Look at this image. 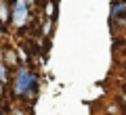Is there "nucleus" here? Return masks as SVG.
Masks as SVG:
<instances>
[{
    "label": "nucleus",
    "mask_w": 126,
    "mask_h": 115,
    "mask_svg": "<svg viewBox=\"0 0 126 115\" xmlns=\"http://www.w3.org/2000/svg\"><path fill=\"white\" fill-rule=\"evenodd\" d=\"M38 90H40V75L34 69V65H19L9 82L11 98L19 102H34Z\"/></svg>",
    "instance_id": "nucleus-1"
},
{
    "label": "nucleus",
    "mask_w": 126,
    "mask_h": 115,
    "mask_svg": "<svg viewBox=\"0 0 126 115\" xmlns=\"http://www.w3.org/2000/svg\"><path fill=\"white\" fill-rule=\"evenodd\" d=\"M30 19H32V6L25 0H13L11 2V25L17 31H23L30 25Z\"/></svg>",
    "instance_id": "nucleus-2"
},
{
    "label": "nucleus",
    "mask_w": 126,
    "mask_h": 115,
    "mask_svg": "<svg viewBox=\"0 0 126 115\" xmlns=\"http://www.w3.org/2000/svg\"><path fill=\"white\" fill-rule=\"evenodd\" d=\"M2 61H4V65L9 67V69H17V67L21 65L19 54H17V50H15L13 46H4V48H2Z\"/></svg>",
    "instance_id": "nucleus-3"
},
{
    "label": "nucleus",
    "mask_w": 126,
    "mask_h": 115,
    "mask_svg": "<svg viewBox=\"0 0 126 115\" xmlns=\"http://www.w3.org/2000/svg\"><path fill=\"white\" fill-rule=\"evenodd\" d=\"M0 23L6 27L11 23V2L9 0H0Z\"/></svg>",
    "instance_id": "nucleus-4"
},
{
    "label": "nucleus",
    "mask_w": 126,
    "mask_h": 115,
    "mask_svg": "<svg viewBox=\"0 0 126 115\" xmlns=\"http://www.w3.org/2000/svg\"><path fill=\"white\" fill-rule=\"evenodd\" d=\"M44 11H46V17L48 19H57V0H46Z\"/></svg>",
    "instance_id": "nucleus-5"
},
{
    "label": "nucleus",
    "mask_w": 126,
    "mask_h": 115,
    "mask_svg": "<svg viewBox=\"0 0 126 115\" xmlns=\"http://www.w3.org/2000/svg\"><path fill=\"white\" fill-rule=\"evenodd\" d=\"M53 27H55V19H48L46 17V21H44V25H42V38H50L53 36Z\"/></svg>",
    "instance_id": "nucleus-6"
},
{
    "label": "nucleus",
    "mask_w": 126,
    "mask_h": 115,
    "mask_svg": "<svg viewBox=\"0 0 126 115\" xmlns=\"http://www.w3.org/2000/svg\"><path fill=\"white\" fill-rule=\"evenodd\" d=\"M0 82H2V84H9L11 82V69L4 65L2 59H0Z\"/></svg>",
    "instance_id": "nucleus-7"
},
{
    "label": "nucleus",
    "mask_w": 126,
    "mask_h": 115,
    "mask_svg": "<svg viewBox=\"0 0 126 115\" xmlns=\"http://www.w3.org/2000/svg\"><path fill=\"white\" fill-rule=\"evenodd\" d=\"M6 84H2V82H0V101H4V96H6Z\"/></svg>",
    "instance_id": "nucleus-8"
},
{
    "label": "nucleus",
    "mask_w": 126,
    "mask_h": 115,
    "mask_svg": "<svg viewBox=\"0 0 126 115\" xmlns=\"http://www.w3.org/2000/svg\"><path fill=\"white\" fill-rule=\"evenodd\" d=\"M11 115H25V111L21 107H15V109H11Z\"/></svg>",
    "instance_id": "nucleus-9"
},
{
    "label": "nucleus",
    "mask_w": 126,
    "mask_h": 115,
    "mask_svg": "<svg viewBox=\"0 0 126 115\" xmlns=\"http://www.w3.org/2000/svg\"><path fill=\"white\" fill-rule=\"evenodd\" d=\"M120 102H122V107L126 109V90H124V94H122V98H120Z\"/></svg>",
    "instance_id": "nucleus-10"
},
{
    "label": "nucleus",
    "mask_w": 126,
    "mask_h": 115,
    "mask_svg": "<svg viewBox=\"0 0 126 115\" xmlns=\"http://www.w3.org/2000/svg\"><path fill=\"white\" fill-rule=\"evenodd\" d=\"M25 2H27V4H30V6H34V4H36V2H38V0H25Z\"/></svg>",
    "instance_id": "nucleus-11"
},
{
    "label": "nucleus",
    "mask_w": 126,
    "mask_h": 115,
    "mask_svg": "<svg viewBox=\"0 0 126 115\" xmlns=\"http://www.w3.org/2000/svg\"><path fill=\"white\" fill-rule=\"evenodd\" d=\"M0 115H6V113H4V109H2V107H0Z\"/></svg>",
    "instance_id": "nucleus-12"
},
{
    "label": "nucleus",
    "mask_w": 126,
    "mask_h": 115,
    "mask_svg": "<svg viewBox=\"0 0 126 115\" xmlns=\"http://www.w3.org/2000/svg\"><path fill=\"white\" fill-rule=\"evenodd\" d=\"M124 69H126V61H124Z\"/></svg>",
    "instance_id": "nucleus-13"
},
{
    "label": "nucleus",
    "mask_w": 126,
    "mask_h": 115,
    "mask_svg": "<svg viewBox=\"0 0 126 115\" xmlns=\"http://www.w3.org/2000/svg\"><path fill=\"white\" fill-rule=\"evenodd\" d=\"M9 2H13V0H9Z\"/></svg>",
    "instance_id": "nucleus-14"
}]
</instances>
